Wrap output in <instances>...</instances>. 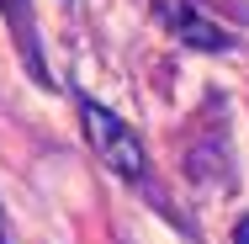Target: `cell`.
I'll return each instance as SVG.
<instances>
[{
  "label": "cell",
  "instance_id": "4",
  "mask_svg": "<svg viewBox=\"0 0 249 244\" xmlns=\"http://www.w3.org/2000/svg\"><path fill=\"white\" fill-rule=\"evenodd\" d=\"M0 244H5V228H0Z\"/></svg>",
  "mask_w": 249,
  "mask_h": 244
},
{
  "label": "cell",
  "instance_id": "2",
  "mask_svg": "<svg viewBox=\"0 0 249 244\" xmlns=\"http://www.w3.org/2000/svg\"><path fill=\"white\" fill-rule=\"evenodd\" d=\"M154 16H159L186 48H201V53H228V48H233V38H228L217 21H207L201 11L180 5V0H154Z\"/></svg>",
  "mask_w": 249,
  "mask_h": 244
},
{
  "label": "cell",
  "instance_id": "3",
  "mask_svg": "<svg viewBox=\"0 0 249 244\" xmlns=\"http://www.w3.org/2000/svg\"><path fill=\"white\" fill-rule=\"evenodd\" d=\"M233 244H249V218H239V228H233Z\"/></svg>",
  "mask_w": 249,
  "mask_h": 244
},
{
  "label": "cell",
  "instance_id": "1",
  "mask_svg": "<svg viewBox=\"0 0 249 244\" xmlns=\"http://www.w3.org/2000/svg\"><path fill=\"white\" fill-rule=\"evenodd\" d=\"M80 122H85V138H90V149L101 154V165H106L111 175H122L127 186H138V181L149 175V154H143L138 133H133L122 117H111L96 101H80Z\"/></svg>",
  "mask_w": 249,
  "mask_h": 244
}]
</instances>
